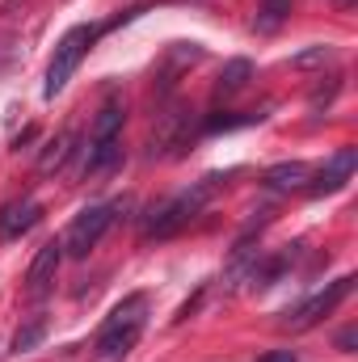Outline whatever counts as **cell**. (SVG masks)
I'll list each match as a JSON object with an SVG mask.
<instances>
[{"label": "cell", "instance_id": "6da1fadb", "mask_svg": "<svg viewBox=\"0 0 358 362\" xmlns=\"http://www.w3.org/2000/svg\"><path fill=\"white\" fill-rule=\"evenodd\" d=\"M228 177H236V169H228V173H207L202 181H194L190 189H181V194H173V198L156 202V206L144 215V240H169V236H178L181 228L215 198V189H219Z\"/></svg>", "mask_w": 358, "mask_h": 362}, {"label": "cell", "instance_id": "7a4b0ae2", "mask_svg": "<svg viewBox=\"0 0 358 362\" xmlns=\"http://www.w3.org/2000/svg\"><path fill=\"white\" fill-rule=\"evenodd\" d=\"M148 295L144 291H135V295H127L110 316H105V325L97 329V341H93V358L97 362H122L135 346H139V337H144V329H148Z\"/></svg>", "mask_w": 358, "mask_h": 362}, {"label": "cell", "instance_id": "3957f363", "mask_svg": "<svg viewBox=\"0 0 358 362\" xmlns=\"http://www.w3.org/2000/svg\"><path fill=\"white\" fill-rule=\"evenodd\" d=\"M105 34V25H72L64 30V38L55 42V55H51V68H47V81H42V97L55 101L59 93L68 89V81L76 76L81 59L93 51V42Z\"/></svg>", "mask_w": 358, "mask_h": 362}, {"label": "cell", "instance_id": "277c9868", "mask_svg": "<svg viewBox=\"0 0 358 362\" xmlns=\"http://www.w3.org/2000/svg\"><path fill=\"white\" fill-rule=\"evenodd\" d=\"M131 206H135L131 198H118V202H105V206H89V211H81V215L72 219V228L64 232V240H59V245H64V257H76V262L89 257L93 249H97V240L110 232V223L122 219Z\"/></svg>", "mask_w": 358, "mask_h": 362}, {"label": "cell", "instance_id": "5b68a950", "mask_svg": "<svg viewBox=\"0 0 358 362\" xmlns=\"http://www.w3.org/2000/svg\"><path fill=\"white\" fill-rule=\"evenodd\" d=\"M350 291H354V274H346V278H337V282H329L325 291H316V295H308L299 308H291L278 325L282 329H291V333H308V329H316L342 299H350Z\"/></svg>", "mask_w": 358, "mask_h": 362}, {"label": "cell", "instance_id": "8992f818", "mask_svg": "<svg viewBox=\"0 0 358 362\" xmlns=\"http://www.w3.org/2000/svg\"><path fill=\"white\" fill-rule=\"evenodd\" d=\"M190 135H194V118H190V110H185L181 101H173V105L161 114L156 131H152V148H148V156H152V160H173V156H185Z\"/></svg>", "mask_w": 358, "mask_h": 362}, {"label": "cell", "instance_id": "52a82bcc", "mask_svg": "<svg viewBox=\"0 0 358 362\" xmlns=\"http://www.w3.org/2000/svg\"><path fill=\"white\" fill-rule=\"evenodd\" d=\"M59 262H64V245H59V240H47V245L34 253V262H30V270H25V295H30V299L51 295L55 274H59Z\"/></svg>", "mask_w": 358, "mask_h": 362}, {"label": "cell", "instance_id": "ba28073f", "mask_svg": "<svg viewBox=\"0 0 358 362\" xmlns=\"http://www.w3.org/2000/svg\"><path fill=\"white\" fill-rule=\"evenodd\" d=\"M354 169H358V148H337L325 165H321V173L316 177H308V194H337L346 181L354 177Z\"/></svg>", "mask_w": 358, "mask_h": 362}, {"label": "cell", "instance_id": "9c48e42d", "mask_svg": "<svg viewBox=\"0 0 358 362\" xmlns=\"http://www.w3.org/2000/svg\"><path fill=\"white\" fill-rule=\"evenodd\" d=\"M299 257H304V245H287V249H278V253H262L258 266H253V274H249V286H253V291H270L274 282H282V274L291 270Z\"/></svg>", "mask_w": 358, "mask_h": 362}, {"label": "cell", "instance_id": "30bf717a", "mask_svg": "<svg viewBox=\"0 0 358 362\" xmlns=\"http://www.w3.org/2000/svg\"><path fill=\"white\" fill-rule=\"evenodd\" d=\"M42 219V206L34 198H13L0 206V240H21Z\"/></svg>", "mask_w": 358, "mask_h": 362}, {"label": "cell", "instance_id": "8fae6325", "mask_svg": "<svg viewBox=\"0 0 358 362\" xmlns=\"http://www.w3.org/2000/svg\"><path fill=\"white\" fill-rule=\"evenodd\" d=\"M122 165V135L114 139H89L85 160H81V177H105Z\"/></svg>", "mask_w": 358, "mask_h": 362}, {"label": "cell", "instance_id": "7c38bea8", "mask_svg": "<svg viewBox=\"0 0 358 362\" xmlns=\"http://www.w3.org/2000/svg\"><path fill=\"white\" fill-rule=\"evenodd\" d=\"M76 139H81V135H76L72 127H68V131H59V135H55V139L42 148V156H38V173H42V177H55V173H64L68 156L76 152Z\"/></svg>", "mask_w": 358, "mask_h": 362}, {"label": "cell", "instance_id": "4fadbf2b", "mask_svg": "<svg viewBox=\"0 0 358 362\" xmlns=\"http://www.w3.org/2000/svg\"><path fill=\"white\" fill-rule=\"evenodd\" d=\"M308 177H312V169H308L304 160H282V165H274V169L262 173V185L282 194V189H304Z\"/></svg>", "mask_w": 358, "mask_h": 362}, {"label": "cell", "instance_id": "5bb4252c", "mask_svg": "<svg viewBox=\"0 0 358 362\" xmlns=\"http://www.w3.org/2000/svg\"><path fill=\"white\" fill-rule=\"evenodd\" d=\"M249 81H253V64H249V59H228L224 72H219V81H215V97H219V101H224V97H236Z\"/></svg>", "mask_w": 358, "mask_h": 362}, {"label": "cell", "instance_id": "9a60e30c", "mask_svg": "<svg viewBox=\"0 0 358 362\" xmlns=\"http://www.w3.org/2000/svg\"><path fill=\"white\" fill-rule=\"evenodd\" d=\"M122 122H127V105L122 101H105L97 110V118H93L89 139H114V135H122Z\"/></svg>", "mask_w": 358, "mask_h": 362}, {"label": "cell", "instance_id": "2e32d148", "mask_svg": "<svg viewBox=\"0 0 358 362\" xmlns=\"http://www.w3.org/2000/svg\"><path fill=\"white\" fill-rule=\"evenodd\" d=\"M262 118H266V110H245V114L224 110V114H211V118L202 122V131H207V135H219V131H241V127H253V122H262Z\"/></svg>", "mask_w": 358, "mask_h": 362}, {"label": "cell", "instance_id": "e0dca14e", "mask_svg": "<svg viewBox=\"0 0 358 362\" xmlns=\"http://www.w3.org/2000/svg\"><path fill=\"white\" fill-rule=\"evenodd\" d=\"M287 13H291V0H262V8H258V17H253V30H258V34H274V30L287 21Z\"/></svg>", "mask_w": 358, "mask_h": 362}, {"label": "cell", "instance_id": "ac0fdd59", "mask_svg": "<svg viewBox=\"0 0 358 362\" xmlns=\"http://www.w3.org/2000/svg\"><path fill=\"white\" fill-rule=\"evenodd\" d=\"M42 337H47V316H30V320L17 329V337H13V354H30Z\"/></svg>", "mask_w": 358, "mask_h": 362}, {"label": "cell", "instance_id": "d6986e66", "mask_svg": "<svg viewBox=\"0 0 358 362\" xmlns=\"http://www.w3.org/2000/svg\"><path fill=\"white\" fill-rule=\"evenodd\" d=\"M342 85H346V76H342V72L325 76V85H316V89H312V97H308V101H312V110H329V105H333V97L342 93Z\"/></svg>", "mask_w": 358, "mask_h": 362}, {"label": "cell", "instance_id": "ffe728a7", "mask_svg": "<svg viewBox=\"0 0 358 362\" xmlns=\"http://www.w3.org/2000/svg\"><path fill=\"white\" fill-rule=\"evenodd\" d=\"M333 59V47H308L299 55H291V68H316V64H329Z\"/></svg>", "mask_w": 358, "mask_h": 362}, {"label": "cell", "instance_id": "44dd1931", "mask_svg": "<svg viewBox=\"0 0 358 362\" xmlns=\"http://www.w3.org/2000/svg\"><path fill=\"white\" fill-rule=\"evenodd\" d=\"M354 346H358V329L350 325V329L337 333V350H342V354H354Z\"/></svg>", "mask_w": 358, "mask_h": 362}, {"label": "cell", "instance_id": "7402d4cb", "mask_svg": "<svg viewBox=\"0 0 358 362\" xmlns=\"http://www.w3.org/2000/svg\"><path fill=\"white\" fill-rule=\"evenodd\" d=\"M258 362H299V354H295V350H270V354H262Z\"/></svg>", "mask_w": 358, "mask_h": 362}, {"label": "cell", "instance_id": "603a6c76", "mask_svg": "<svg viewBox=\"0 0 358 362\" xmlns=\"http://www.w3.org/2000/svg\"><path fill=\"white\" fill-rule=\"evenodd\" d=\"M34 135H38V131H34V127H25V131H21V135H17V139H13V148H17V152H21V144H30V139H34Z\"/></svg>", "mask_w": 358, "mask_h": 362}, {"label": "cell", "instance_id": "cb8c5ba5", "mask_svg": "<svg viewBox=\"0 0 358 362\" xmlns=\"http://www.w3.org/2000/svg\"><path fill=\"white\" fill-rule=\"evenodd\" d=\"M354 4H358V0H333V8H337V13H354Z\"/></svg>", "mask_w": 358, "mask_h": 362}]
</instances>
